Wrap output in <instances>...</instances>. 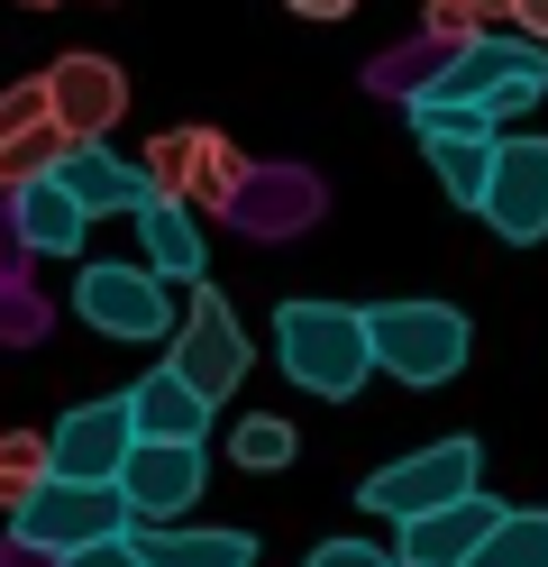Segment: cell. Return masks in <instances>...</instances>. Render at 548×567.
I'll list each match as a JSON object with an SVG mask.
<instances>
[{
	"label": "cell",
	"instance_id": "44dd1931",
	"mask_svg": "<svg viewBox=\"0 0 548 567\" xmlns=\"http://www.w3.org/2000/svg\"><path fill=\"white\" fill-rule=\"evenodd\" d=\"M64 156H73V137H64L55 120H46V128H19V137H0V193L19 202L28 184H46V174H55Z\"/></svg>",
	"mask_w": 548,
	"mask_h": 567
},
{
	"label": "cell",
	"instance_id": "7402d4cb",
	"mask_svg": "<svg viewBox=\"0 0 548 567\" xmlns=\"http://www.w3.org/2000/svg\"><path fill=\"white\" fill-rule=\"evenodd\" d=\"M466 567H548V504H539V513H511Z\"/></svg>",
	"mask_w": 548,
	"mask_h": 567
},
{
	"label": "cell",
	"instance_id": "5b68a950",
	"mask_svg": "<svg viewBox=\"0 0 548 567\" xmlns=\"http://www.w3.org/2000/svg\"><path fill=\"white\" fill-rule=\"evenodd\" d=\"M10 530H19V549H37V558H73V549H101V540H128L137 530V513H128V494L120 485H46L28 513H10Z\"/></svg>",
	"mask_w": 548,
	"mask_h": 567
},
{
	"label": "cell",
	"instance_id": "30bf717a",
	"mask_svg": "<svg viewBox=\"0 0 548 567\" xmlns=\"http://www.w3.org/2000/svg\"><path fill=\"white\" fill-rule=\"evenodd\" d=\"M137 457V403L128 394H101V403H73L55 421V476L64 485H120Z\"/></svg>",
	"mask_w": 548,
	"mask_h": 567
},
{
	"label": "cell",
	"instance_id": "484cf974",
	"mask_svg": "<svg viewBox=\"0 0 548 567\" xmlns=\"http://www.w3.org/2000/svg\"><path fill=\"white\" fill-rule=\"evenodd\" d=\"M311 567H402V558L393 549H365V540H320Z\"/></svg>",
	"mask_w": 548,
	"mask_h": 567
},
{
	"label": "cell",
	"instance_id": "e0dca14e",
	"mask_svg": "<svg viewBox=\"0 0 548 567\" xmlns=\"http://www.w3.org/2000/svg\"><path fill=\"white\" fill-rule=\"evenodd\" d=\"M10 210H19V247H37V257H73V247L92 238V210L73 202L55 174H46V184H28Z\"/></svg>",
	"mask_w": 548,
	"mask_h": 567
},
{
	"label": "cell",
	"instance_id": "ba28073f",
	"mask_svg": "<svg viewBox=\"0 0 548 567\" xmlns=\"http://www.w3.org/2000/svg\"><path fill=\"white\" fill-rule=\"evenodd\" d=\"M165 367L193 384L210 412L247 384V330H238V311H229V293H219V284H201V293L183 302V330H174V358H165Z\"/></svg>",
	"mask_w": 548,
	"mask_h": 567
},
{
	"label": "cell",
	"instance_id": "d6986e66",
	"mask_svg": "<svg viewBox=\"0 0 548 567\" xmlns=\"http://www.w3.org/2000/svg\"><path fill=\"white\" fill-rule=\"evenodd\" d=\"M55 485V431H10L0 440V513H28Z\"/></svg>",
	"mask_w": 548,
	"mask_h": 567
},
{
	"label": "cell",
	"instance_id": "52a82bcc",
	"mask_svg": "<svg viewBox=\"0 0 548 567\" xmlns=\"http://www.w3.org/2000/svg\"><path fill=\"white\" fill-rule=\"evenodd\" d=\"M73 311H83L101 339H128V348L183 330L174 284H165V275H146V257H137V266H83V284H73Z\"/></svg>",
	"mask_w": 548,
	"mask_h": 567
},
{
	"label": "cell",
	"instance_id": "7a4b0ae2",
	"mask_svg": "<svg viewBox=\"0 0 548 567\" xmlns=\"http://www.w3.org/2000/svg\"><path fill=\"white\" fill-rule=\"evenodd\" d=\"M365 339H375V367L393 384H412V394L448 384L466 367V348H475L457 302H375V311H365Z\"/></svg>",
	"mask_w": 548,
	"mask_h": 567
},
{
	"label": "cell",
	"instance_id": "4316f807",
	"mask_svg": "<svg viewBox=\"0 0 548 567\" xmlns=\"http://www.w3.org/2000/svg\"><path fill=\"white\" fill-rule=\"evenodd\" d=\"M55 567H146V558H137V530H128V540H101V549H73V558H55Z\"/></svg>",
	"mask_w": 548,
	"mask_h": 567
},
{
	"label": "cell",
	"instance_id": "7c38bea8",
	"mask_svg": "<svg viewBox=\"0 0 548 567\" xmlns=\"http://www.w3.org/2000/svg\"><path fill=\"white\" fill-rule=\"evenodd\" d=\"M120 494H128L137 530H174L183 504H201V449H156V440H137Z\"/></svg>",
	"mask_w": 548,
	"mask_h": 567
},
{
	"label": "cell",
	"instance_id": "5bb4252c",
	"mask_svg": "<svg viewBox=\"0 0 548 567\" xmlns=\"http://www.w3.org/2000/svg\"><path fill=\"white\" fill-rule=\"evenodd\" d=\"M137 247H146V275L193 284V293H201V266H210V247H201V210H183V202H165V193H146V210H137Z\"/></svg>",
	"mask_w": 548,
	"mask_h": 567
},
{
	"label": "cell",
	"instance_id": "ffe728a7",
	"mask_svg": "<svg viewBox=\"0 0 548 567\" xmlns=\"http://www.w3.org/2000/svg\"><path fill=\"white\" fill-rule=\"evenodd\" d=\"M494 147H503V137H457V147H421V156H430L438 193H448L457 210H485V193H494Z\"/></svg>",
	"mask_w": 548,
	"mask_h": 567
},
{
	"label": "cell",
	"instance_id": "ac0fdd59",
	"mask_svg": "<svg viewBox=\"0 0 548 567\" xmlns=\"http://www.w3.org/2000/svg\"><path fill=\"white\" fill-rule=\"evenodd\" d=\"M146 567H256V530H137Z\"/></svg>",
	"mask_w": 548,
	"mask_h": 567
},
{
	"label": "cell",
	"instance_id": "83f0119b",
	"mask_svg": "<svg viewBox=\"0 0 548 567\" xmlns=\"http://www.w3.org/2000/svg\"><path fill=\"white\" fill-rule=\"evenodd\" d=\"M511 38H530V47H548V0H511Z\"/></svg>",
	"mask_w": 548,
	"mask_h": 567
},
{
	"label": "cell",
	"instance_id": "277c9868",
	"mask_svg": "<svg viewBox=\"0 0 548 567\" xmlns=\"http://www.w3.org/2000/svg\"><path fill=\"white\" fill-rule=\"evenodd\" d=\"M421 92H438V101H466V111H485L494 128L511 120V111H530V101H548V47H530V38H475V47H457L448 64H438V83H421Z\"/></svg>",
	"mask_w": 548,
	"mask_h": 567
},
{
	"label": "cell",
	"instance_id": "cb8c5ba5",
	"mask_svg": "<svg viewBox=\"0 0 548 567\" xmlns=\"http://www.w3.org/2000/svg\"><path fill=\"white\" fill-rule=\"evenodd\" d=\"M412 128H421V147H457V137H503L485 111H466V101H438V92H412Z\"/></svg>",
	"mask_w": 548,
	"mask_h": 567
},
{
	"label": "cell",
	"instance_id": "f1b7e54d",
	"mask_svg": "<svg viewBox=\"0 0 548 567\" xmlns=\"http://www.w3.org/2000/svg\"><path fill=\"white\" fill-rule=\"evenodd\" d=\"M466 19L485 28V38H503V19H511V0H466Z\"/></svg>",
	"mask_w": 548,
	"mask_h": 567
},
{
	"label": "cell",
	"instance_id": "8fae6325",
	"mask_svg": "<svg viewBox=\"0 0 548 567\" xmlns=\"http://www.w3.org/2000/svg\"><path fill=\"white\" fill-rule=\"evenodd\" d=\"M503 247H539L548 238V137H503L494 147V193L475 210Z\"/></svg>",
	"mask_w": 548,
	"mask_h": 567
},
{
	"label": "cell",
	"instance_id": "f546056e",
	"mask_svg": "<svg viewBox=\"0 0 548 567\" xmlns=\"http://www.w3.org/2000/svg\"><path fill=\"white\" fill-rule=\"evenodd\" d=\"M283 10H292V19H348L356 0H283Z\"/></svg>",
	"mask_w": 548,
	"mask_h": 567
},
{
	"label": "cell",
	"instance_id": "3957f363",
	"mask_svg": "<svg viewBox=\"0 0 548 567\" xmlns=\"http://www.w3.org/2000/svg\"><path fill=\"white\" fill-rule=\"evenodd\" d=\"M475 476H485V449H475V440H430V449L384 457V467L356 485V504H365V513H384V522L402 530V522H430V513L466 504Z\"/></svg>",
	"mask_w": 548,
	"mask_h": 567
},
{
	"label": "cell",
	"instance_id": "2e32d148",
	"mask_svg": "<svg viewBox=\"0 0 548 567\" xmlns=\"http://www.w3.org/2000/svg\"><path fill=\"white\" fill-rule=\"evenodd\" d=\"M55 184L83 202L92 220H110V210H128V220H137V210H146V174H137V165H120L110 147H73V156L55 165Z\"/></svg>",
	"mask_w": 548,
	"mask_h": 567
},
{
	"label": "cell",
	"instance_id": "9c48e42d",
	"mask_svg": "<svg viewBox=\"0 0 548 567\" xmlns=\"http://www.w3.org/2000/svg\"><path fill=\"white\" fill-rule=\"evenodd\" d=\"M46 111L73 147H110V128L128 120V74L101 47H73V55L46 64Z\"/></svg>",
	"mask_w": 548,
	"mask_h": 567
},
{
	"label": "cell",
	"instance_id": "d4e9b609",
	"mask_svg": "<svg viewBox=\"0 0 548 567\" xmlns=\"http://www.w3.org/2000/svg\"><path fill=\"white\" fill-rule=\"evenodd\" d=\"M55 111H46V74H28V83H10L0 92V137H19V128H46Z\"/></svg>",
	"mask_w": 548,
	"mask_h": 567
},
{
	"label": "cell",
	"instance_id": "4dcf8cb0",
	"mask_svg": "<svg viewBox=\"0 0 548 567\" xmlns=\"http://www.w3.org/2000/svg\"><path fill=\"white\" fill-rule=\"evenodd\" d=\"M28 10H64V0H28Z\"/></svg>",
	"mask_w": 548,
	"mask_h": 567
},
{
	"label": "cell",
	"instance_id": "9a60e30c",
	"mask_svg": "<svg viewBox=\"0 0 548 567\" xmlns=\"http://www.w3.org/2000/svg\"><path fill=\"white\" fill-rule=\"evenodd\" d=\"M128 403H137V440H156V449H201V440H210V403H201L174 367H156Z\"/></svg>",
	"mask_w": 548,
	"mask_h": 567
},
{
	"label": "cell",
	"instance_id": "6da1fadb",
	"mask_svg": "<svg viewBox=\"0 0 548 567\" xmlns=\"http://www.w3.org/2000/svg\"><path fill=\"white\" fill-rule=\"evenodd\" d=\"M275 358L283 375L320 403H348L365 375H375V339H365L356 302H283L275 311Z\"/></svg>",
	"mask_w": 548,
	"mask_h": 567
},
{
	"label": "cell",
	"instance_id": "603a6c76",
	"mask_svg": "<svg viewBox=\"0 0 548 567\" xmlns=\"http://www.w3.org/2000/svg\"><path fill=\"white\" fill-rule=\"evenodd\" d=\"M229 457L238 467H292V457H302V431H292L283 412H256V421L229 431Z\"/></svg>",
	"mask_w": 548,
	"mask_h": 567
},
{
	"label": "cell",
	"instance_id": "8992f818",
	"mask_svg": "<svg viewBox=\"0 0 548 567\" xmlns=\"http://www.w3.org/2000/svg\"><path fill=\"white\" fill-rule=\"evenodd\" d=\"M146 193H165V202H183V210H238V193H247V165H238V147L219 128H165V137H146Z\"/></svg>",
	"mask_w": 548,
	"mask_h": 567
},
{
	"label": "cell",
	"instance_id": "4fadbf2b",
	"mask_svg": "<svg viewBox=\"0 0 548 567\" xmlns=\"http://www.w3.org/2000/svg\"><path fill=\"white\" fill-rule=\"evenodd\" d=\"M503 522H511V504H494V494H466V504L430 513V522H402L393 558H402V567H466V558L485 549Z\"/></svg>",
	"mask_w": 548,
	"mask_h": 567
}]
</instances>
